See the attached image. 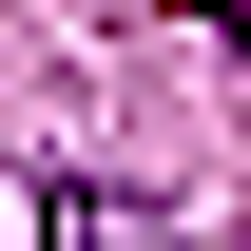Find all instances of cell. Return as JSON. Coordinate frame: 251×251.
Wrapping results in <instances>:
<instances>
[{
    "label": "cell",
    "instance_id": "6da1fadb",
    "mask_svg": "<svg viewBox=\"0 0 251 251\" xmlns=\"http://www.w3.org/2000/svg\"><path fill=\"white\" fill-rule=\"evenodd\" d=\"M39 251H174V232L135 213L116 174H39Z\"/></svg>",
    "mask_w": 251,
    "mask_h": 251
},
{
    "label": "cell",
    "instance_id": "7a4b0ae2",
    "mask_svg": "<svg viewBox=\"0 0 251 251\" xmlns=\"http://www.w3.org/2000/svg\"><path fill=\"white\" fill-rule=\"evenodd\" d=\"M213 39H232V58H251V0H213Z\"/></svg>",
    "mask_w": 251,
    "mask_h": 251
}]
</instances>
